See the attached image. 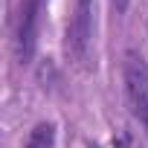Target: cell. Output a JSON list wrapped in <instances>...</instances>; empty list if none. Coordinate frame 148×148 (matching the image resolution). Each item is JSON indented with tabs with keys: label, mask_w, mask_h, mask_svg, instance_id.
Returning <instances> with one entry per match:
<instances>
[{
	"label": "cell",
	"mask_w": 148,
	"mask_h": 148,
	"mask_svg": "<svg viewBox=\"0 0 148 148\" xmlns=\"http://www.w3.org/2000/svg\"><path fill=\"white\" fill-rule=\"evenodd\" d=\"M125 96L134 119L148 128V64L136 52L125 55Z\"/></svg>",
	"instance_id": "cell-1"
},
{
	"label": "cell",
	"mask_w": 148,
	"mask_h": 148,
	"mask_svg": "<svg viewBox=\"0 0 148 148\" xmlns=\"http://www.w3.org/2000/svg\"><path fill=\"white\" fill-rule=\"evenodd\" d=\"M90 35H93V0H76V12L67 23V55L73 61L79 64L87 61Z\"/></svg>",
	"instance_id": "cell-2"
},
{
	"label": "cell",
	"mask_w": 148,
	"mask_h": 148,
	"mask_svg": "<svg viewBox=\"0 0 148 148\" xmlns=\"http://www.w3.org/2000/svg\"><path fill=\"white\" fill-rule=\"evenodd\" d=\"M38 12H41V0H23L21 18H18V58L29 61L35 52V32H38Z\"/></svg>",
	"instance_id": "cell-3"
},
{
	"label": "cell",
	"mask_w": 148,
	"mask_h": 148,
	"mask_svg": "<svg viewBox=\"0 0 148 148\" xmlns=\"http://www.w3.org/2000/svg\"><path fill=\"white\" fill-rule=\"evenodd\" d=\"M52 145H55V125L52 122H38L23 148H52Z\"/></svg>",
	"instance_id": "cell-4"
},
{
	"label": "cell",
	"mask_w": 148,
	"mask_h": 148,
	"mask_svg": "<svg viewBox=\"0 0 148 148\" xmlns=\"http://www.w3.org/2000/svg\"><path fill=\"white\" fill-rule=\"evenodd\" d=\"M110 3L116 6V12H125V9H128V3H131V0H110Z\"/></svg>",
	"instance_id": "cell-5"
},
{
	"label": "cell",
	"mask_w": 148,
	"mask_h": 148,
	"mask_svg": "<svg viewBox=\"0 0 148 148\" xmlns=\"http://www.w3.org/2000/svg\"><path fill=\"white\" fill-rule=\"evenodd\" d=\"M113 148H131V145H128V139H125V136H122V139H119V142H116V145H113Z\"/></svg>",
	"instance_id": "cell-6"
}]
</instances>
